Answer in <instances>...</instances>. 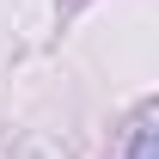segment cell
<instances>
[{
    "mask_svg": "<svg viewBox=\"0 0 159 159\" xmlns=\"http://www.w3.org/2000/svg\"><path fill=\"white\" fill-rule=\"evenodd\" d=\"M129 159H159V129H153V110L135 122V141H129Z\"/></svg>",
    "mask_w": 159,
    "mask_h": 159,
    "instance_id": "obj_1",
    "label": "cell"
}]
</instances>
